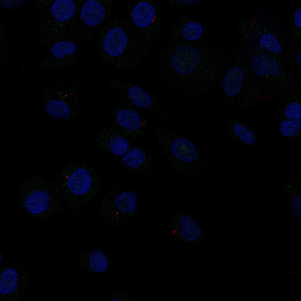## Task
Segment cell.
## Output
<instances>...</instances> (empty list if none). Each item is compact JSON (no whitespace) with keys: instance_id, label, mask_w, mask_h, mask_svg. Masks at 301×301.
<instances>
[{"instance_id":"6da1fadb","label":"cell","mask_w":301,"mask_h":301,"mask_svg":"<svg viewBox=\"0 0 301 301\" xmlns=\"http://www.w3.org/2000/svg\"><path fill=\"white\" fill-rule=\"evenodd\" d=\"M57 185L64 205L76 212L87 204L98 192V175L90 166L81 162L68 165L62 171Z\"/></svg>"},{"instance_id":"7a4b0ae2","label":"cell","mask_w":301,"mask_h":301,"mask_svg":"<svg viewBox=\"0 0 301 301\" xmlns=\"http://www.w3.org/2000/svg\"><path fill=\"white\" fill-rule=\"evenodd\" d=\"M17 198L26 213L39 219H45L62 212L64 203L57 185L42 179H31L19 188Z\"/></svg>"},{"instance_id":"3957f363","label":"cell","mask_w":301,"mask_h":301,"mask_svg":"<svg viewBox=\"0 0 301 301\" xmlns=\"http://www.w3.org/2000/svg\"><path fill=\"white\" fill-rule=\"evenodd\" d=\"M126 25L122 19L104 24L97 40L96 51L103 61L117 67L123 66L128 43Z\"/></svg>"},{"instance_id":"277c9868","label":"cell","mask_w":301,"mask_h":301,"mask_svg":"<svg viewBox=\"0 0 301 301\" xmlns=\"http://www.w3.org/2000/svg\"><path fill=\"white\" fill-rule=\"evenodd\" d=\"M159 148L170 167L180 170L184 163L193 162L198 156V150L190 141L181 138L167 128L160 127L152 131Z\"/></svg>"},{"instance_id":"5b68a950","label":"cell","mask_w":301,"mask_h":301,"mask_svg":"<svg viewBox=\"0 0 301 301\" xmlns=\"http://www.w3.org/2000/svg\"><path fill=\"white\" fill-rule=\"evenodd\" d=\"M136 205L133 192L112 188L102 198L100 208L101 218L108 227H121L134 213Z\"/></svg>"},{"instance_id":"8992f818","label":"cell","mask_w":301,"mask_h":301,"mask_svg":"<svg viewBox=\"0 0 301 301\" xmlns=\"http://www.w3.org/2000/svg\"><path fill=\"white\" fill-rule=\"evenodd\" d=\"M114 2L107 0L84 1L71 39L78 42L91 39L109 16Z\"/></svg>"},{"instance_id":"52a82bcc","label":"cell","mask_w":301,"mask_h":301,"mask_svg":"<svg viewBox=\"0 0 301 301\" xmlns=\"http://www.w3.org/2000/svg\"><path fill=\"white\" fill-rule=\"evenodd\" d=\"M97 143L99 148L107 153L121 157L132 147L127 136L114 126L103 128L98 133Z\"/></svg>"},{"instance_id":"ba28073f","label":"cell","mask_w":301,"mask_h":301,"mask_svg":"<svg viewBox=\"0 0 301 301\" xmlns=\"http://www.w3.org/2000/svg\"><path fill=\"white\" fill-rule=\"evenodd\" d=\"M84 0H57L51 7L52 15L63 25L65 35L72 36L78 19Z\"/></svg>"},{"instance_id":"9c48e42d","label":"cell","mask_w":301,"mask_h":301,"mask_svg":"<svg viewBox=\"0 0 301 301\" xmlns=\"http://www.w3.org/2000/svg\"><path fill=\"white\" fill-rule=\"evenodd\" d=\"M119 162L127 169L135 173L143 174L152 170L154 163L152 155L148 150L137 147H131Z\"/></svg>"},{"instance_id":"30bf717a","label":"cell","mask_w":301,"mask_h":301,"mask_svg":"<svg viewBox=\"0 0 301 301\" xmlns=\"http://www.w3.org/2000/svg\"><path fill=\"white\" fill-rule=\"evenodd\" d=\"M114 116L120 130L127 136L137 139L146 133L145 125L140 116L136 112L127 109H121L114 112Z\"/></svg>"},{"instance_id":"8fae6325","label":"cell","mask_w":301,"mask_h":301,"mask_svg":"<svg viewBox=\"0 0 301 301\" xmlns=\"http://www.w3.org/2000/svg\"><path fill=\"white\" fill-rule=\"evenodd\" d=\"M200 61V55L198 50L188 45L178 47L171 58L173 68L179 74L185 76L190 75L195 71Z\"/></svg>"},{"instance_id":"7c38bea8","label":"cell","mask_w":301,"mask_h":301,"mask_svg":"<svg viewBox=\"0 0 301 301\" xmlns=\"http://www.w3.org/2000/svg\"><path fill=\"white\" fill-rule=\"evenodd\" d=\"M250 66L254 73L261 77H276L281 73V69L277 61L265 54L254 56L250 61Z\"/></svg>"},{"instance_id":"4fadbf2b","label":"cell","mask_w":301,"mask_h":301,"mask_svg":"<svg viewBox=\"0 0 301 301\" xmlns=\"http://www.w3.org/2000/svg\"><path fill=\"white\" fill-rule=\"evenodd\" d=\"M77 42L71 39L58 42L52 46L51 52L56 58L70 66L76 62L80 53Z\"/></svg>"},{"instance_id":"5bb4252c","label":"cell","mask_w":301,"mask_h":301,"mask_svg":"<svg viewBox=\"0 0 301 301\" xmlns=\"http://www.w3.org/2000/svg\"><path fill=\"white\" fill-rule=\"evenodd\" d=\"M245 76L244 70L239 67H233L228 71L222 82L223 88L227 96L232 97L240 92Z\"/></svg>"},{"instance_id":"9a60e30c","label":"cell","mask_w":301,"mask_h":301,"mask_svg":"<svg viewBox=\"0 0 301 301\" xmlns=\"http://www.w3.org/2000/svg\"><path fill=\"white\" fill-rule=\"evenodd\" d=\"M155 17V11L150 3L142 2L138 4L133 9L132 19L138 27L145 28L148 27L154 21Z\"/></svg>"},{"instance_id":"2e32d148","label":"cell","mask_w":301,"mask_h":301,"mask_svg":"<svg viewBox=\"0 0 301 301\" xmlns=\"http://www.w3.org/2000/svg\"><path fill=\"white\" fill-rule=\"evenodd\" d=\"M177 220L173 228H176L185 240L191 242L196 240L200 235V230L195 221L187 216H182Z\"/></svg>"},{"instance_id":"e0dca14e","label":"cell","mask_w":301,"mask_h":301,"mask_svg":"<svg viewBox=\"0 0 301 301\" xmlns=\"http://www.w3.org/2000/svg\"><path fill=\"white\" fill-rule=\"evenodd\" d=\"M45 111L51 117L67 119L77 115L66 103L60 100H51L46 104Z\"/></svg>"},{"instance_id":"ac0fdd59","label":"cell","mask_w":301,"mask_h":301,"mask_svg":"<svg viewBox=\"0 0 301 301\" xmlns=\"http://www.w3.org/2000/svg\"><path fill=\"white\" fill-rule=\"evenodd\" d=\"M127 95L130 101L139 108L147 109L152 105V100L150 95L142 89L136 86L130 88Z\"/></svg>"},{"instance_id":"d6986e66","label":"cell","mask_w":301,"mask_h":301,"mask_svg":"<svg viewBox=\"0 0 301 301\" xmlns=\"http://www.w3.org/2000/svg\"><path fill=\"white\" fill-rule=\"evenodd\" d=\"M18 275L13 269L6 270L1 276V292L9 293L14 290L17 283Z\"/></svg>"},{"instance_id":"ffe728a7","label":"cell","mask_w":301,"mask_h":301,"mask_svg":"<svg viewBox=\"0 0 301 301\" xmlns=\"http://www.w3.org/2000/svg\"><path fill=\"white\" fill-rule=\"evenodd\" d=\"M89 264L93 270L98 272L104 271L108 265V261L104 254L98 250L91 252L89 257Z\"/></svg>"},{"instance_id":"44dd1931","label":"cell","mask_w":301,"mask_h":301,"mask_svg":"<svg viewBox=\"0 0 301 301\" xmlns=\"http://www.w3.org/2000/svg\"><path fill=\"white\" fill-rule=\"evenodd\" d=\"M233 129L244 142L252 145L256 142V137L255 134L246 126L239 123H235L233 126Z\"/></svg>"},{"instance_id":"7402d4cb","label":"cell","mask_w":301,"mask_h":301,"mask_svg":"<svg viewBox=\"0 0 301 301\" xmlns=\"http://www.w3.org/2000/svg\"><path fill=\"white\" fill-rule=\"evenodd\" d=\"M301 126L300 120H285L281 125L280 131L284 136L289 137L296 136L299 134Z\"/></svg>"},{"instance_id":"603a6c76","label":"cell","mask_w":301,"mask_h":301,"mask_svg":"<svg viewBox=\"0 0 301 301\" xmlns=\"http://www.w3.org/2000/svg\"><path fill=\"white\" fill-rule=\"evenodd\" d=\"M260 43L261 46L270 52L275 54L282 51L281 46L276 38L273 35L265 34L260 37Z\"/></svg>"},{"instance_id":"cb8c5ba5","label":"cell","mask_w":301,"mask_h":301,"mask_svg":"<svg viewBox=\"0 0 301 301\" xmlns=\"http://www.w3.org/2000/svg\"><path fill=\"white\" fill-rule=\"evenodd\" d=\"M202 32V28L200 24L196 22H190L186 24L184 27L182 35L185 40L194 41L200 37Z\"/></svg>"},{"instance_id":"d4e9b609","label":"cell","mask_w":301,"mask_h":301,"mask_svg":"<svg viewBox=\"0 0 301 301\" xmlns=\"http://www.w3.org/2000/svg\"><path fill=\"white\" fill-rule=\"evenodd\" d=\"M285 114L290 120H299L301 118V105L298 102L292 101L286 106Z\"/></svg>"},{"instance_id":"484cf974","label":"cell","mask_w":301,"mask_h":301,"mask_svg":"<svg viewBox=\"0 0 301 301\" xmlns=\"http://www.w3.org/2000/svg\"><path fill=\"white\" fill-rule=\"evenodd\" d=\"M301 9H299L295 12L294 16V20L296 26L300 29L301 26Z\"/></svg>"},{"instance_id":"4316f807","label":"cell","mask_w":301,"mask_h":301,"mask_svg":"<svg viewBox=\"0 0 301 301\" xmlns=\"http://www.w3.org/2000/svg\"><path fill=\"white\" fill-rule=\"evenodd\" d=\"M297 61H298L299 63V62L300 63V62H301V53H300V52L299 53V55H298L297 56Z\"/></svg>"}]
</instances>
